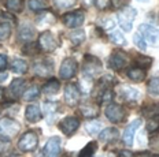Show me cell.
<instances>
[{
  "label": "cell",
  "mask_w": 159,
  "mask_h": 157,
  "mask_svg": "<svg viewBox=\"0 0 159 157\" xmlns=\"http://www.w3.org/2000/svg\"><path fill=\"white\" fill-rule=\"evenodd\" d=\"M19 130H21V126L15 120L8 119V117L0 120V138L3 141H10L11 138H14L19 133Z\"/></svg>",
  "instance_id": "6da1fadb"
},
{
  "label": "cell",
  "mask_w": 159,
  "mask_h": 157,
  "mask_svg": "<svg viewBox=\"0 0 159 157\" xmlns=\"http://www.w3.org/2000/svg\"><path fill=\"white\" fill-rule=\"evenodd\" d=\"M137 15L134 8L132 7H122L121 11L118 12V21L121 28L124 29V32H130L132 26H133V21Z\"/></svg>",
  "instance_id": "7a4b0ae2"
},
{
  "label": "cell",
  "mask_w": 159,
  "mask_h": 157,
  "mask_svg": "<svg viewBox=\"0 0 159 157\" xmlns=\"http://www.w3.org/2000/svg\"><path fill=\"white\" fill-rule=\"evenodd\" d=\"M84 74L87 75L88 78H96L99 77L102 73V70H103V67H102V62L99 60L98 57L95 56H85V62H84Z\"/></svg>",
  "instance_id": "3957f363"
},
{
  "label": "cell",
  "mask_w": 159,
  "mask_h": 157,
  "mask_svg": "<svg viewBox=\"0 0 159 157\" xmlns=\"http://www.w3.org/2000/svg\"><path fill=\"white\" fill-rule=\"evenodd\" d=\"M39 143V137L34 131H28L19 138L18 141V148L22 152H33L37 148Z\"/></svg>",
  "instance_id": "277c9868"
},
{
  "label": "cell",
  "mask_w": 159,
  "mask_h": 157,
  "mask_svg": "<svg viewBox=\"0 0 159 157\" xmlns=\"http://www.w3.org/2000/svg\"><path fill=\"white\" fill-rule=\"evenodd\" d=\"M139 32L143 36V38L147 42H150L151 45H157L159 44V30L157 28L151 25H140Z\"/></svg>",
  "instance_id": "5b68a950"
},
{
  "label": "cell",
  "mask_w": 159,
  "mask_h": 157,
  "mask_svg": "<svg viewBox=\"0 0 159 157\" xmlns=\"http://www.w3.org/2000/svg\"><path fill=\"white\" fill-rule=\"evenodd\" d=\"M108 64L110 68H112L114 71H119L124 67H126L128 64V56L121 51H115L112 52V55L108 57Z\"/></svg>",
  "instance_id": "8992f818"
},
{
  "label": "cell",
  "mask_w": 159,
  "mask_h": 157,
  "mask_svg": "<svg viewBox=\"0 0 159 157\" xmlns=\"http://www.w3.org/2000/svg\"><path fill=\"white\" fill-rule=\"evenodd\" d=\"M75 71H77V62L74 59L69 57V59H65L63 63H62L61 70H59V75H61L62 79H70V78L74 77Z\"/></svg>",
  "instance_id": "52a82bcc"
},
{
  "label": "cell",
  "mask_w": 159,
  "mask_h": 157,
  "mask_svg": "<svg viewBox=\"0 0 159 157\" xmlns=\"http://www.w3.org/2000/svg\"><path fill=\"white\" fill-rule=\"evenodd\" d=\"M63 23L67 26V28H80L82 23H84V19H85V15L82 11H73V12H69V14L63 15Z\"/></svg>",
  "instance_id": "ba28073f"
},
{
  "label": "cell",
  "mask_w": 159,
  "mask_h": 157,
  "mask_svg": "<svg viewBox=\"0 0 159 157\" xmlns=\"http://www.w3.org/2000/svg\"><path fill=\"white\" fill-rule=\"evenodd\" d=\"M106 116H107V119L110 120L112 123H119L124 120L125 117V111L124 108L121 105H118V104H110L107 108H106Z\"/></svg>",
  "instance_id": "9c48e42d"
},
{
  "label": "cell",
  "mask_w": 159,
  "mask_h": 157,
  "mask_svg": "<svg viewBox=\"0 0 159 157\" xmlns=\"http://www.w3.org/2000/svg\"><path fill=\"white\" fill-rule=\"evenodd\" d=\"M39 45H40V49L45 52H52L56 48L58 42H56L55 37L52 36L51 32H43L39 37Z\"/></svg>",
  "instance_id": "30bf717a"
},
{
  "label": "cell",
  "mask_w": 159,
  "mask_h": 157,
  "mask_svg": "<svg viewBox=\"0 0 159 157\" xmlns=\"http://www.w3.org/2000/svg\"><path fill=\"white\" fill-rule=\"evenodd\" d=\"M80 127V120L77 117H65L63 120H62L61 123H59V129H61V131L66 134L67 137L73 135L75 131L78 130Z\"/></svg>",
  "instance_id": "8fae6325"
},
{
  "label": "cell",
  "mask_w": 159,
  "mask_h": 157,
  "mask_svg": "<svg viewBox=\"0 0 159 157\" xmlns=\"http://www.w3.org/2000/svg\"><path fill=\"white\" fill-rule=\"evenodd\" d=\"M59 153H61V138L59 137H51L45 143L44 149H43V155L55 157Z\"/></svg>",
  "instance_id": "7c38bea8"
},
{
  "label": "cell",
  "mask_w": 159,
  "mask_h": 157,
  "mask_svg": "<svg viewBox=\"0 0 159 157\" xmlns=\"http://www.w3.org/2000/svg\"><path fill=\"white\" fill-rule=\"evenodd\" d=\"M80 96H81L80 89L74 83H69L67 86L65 87V100L69 105H71V107L77 105L80 101Z\"/></svg>",
  "instance_id": "4fadbf2b"
},
{
  "label": "cell",
  "mask_w": 159,
  "mask_h": 157,
  "mask_svg": "<svg viewBox=\"0 0 159 157\" xmlns=\"http://www.w3.org/2000/svg\"><path fill=\"white\" fill-rule=\"evenodd\" d=\"M33 70H34V73L37 74L39 77H49V75L52 74L54 67H52L51 62H47V59H40V60L34 62Z\"/></svg>",
  "instance_id": "5bb4252c"
},
{
  "label": "cell",
  "mask_w": 159,
  "mask_h": 157,
  "mask_svg": "<svg viewBox=\"0 0 159 157\" xmlns=\"http://www.w3.org/2000/svg\"><path fill=\"white\" fill-rule=\"evenodd\" d=\"M141 126V120L137 119L134 122H132L129 126L126 127V130L124 131V137H122V141L126 146H132L133 145V139H134V134L137 131V129Z\"/></svg>",
  "instance_id": "9a60e30c"
},
{
  "label": "cell",
  "mask_w": 159,
  "mask_h": 157,
  "mask_svg": "<svg viewBox=\"0 0 159 157\" xmlns=\"http://www.w3.org/2000/svg\"><path fill=\"white\" fill-rule=\"evenodd\" d=\"M34 37H36V30L30 23H24L21 28H19V32H18V40L19 41L29 42V41L34 40Z\"/></svg>",
  "instance_id": "2e32d148"
},
{
  "label": "cell",
  "mask_w": 159,
  "mask_h": 157,
  "mask_svg": "<svg viewBox=\"0 0 159 157\" xmlns=\"http://www.w3.org/2000/svg\"><path fill=\"white\" fill-rule=\"evenodd\" d=\"M25 116H26V120H28V122L36 123V122H39V120L43 117V113H41V109H40L39 105L32 104V105H29L28 108H26Z\"/></svg>",
  "instance_id": "e0dca14e"
},
{
  "label": "cell",
  "mask_w": 159,
  "mask_h": 157,
  "mask_svg": "<svg viewBox=\"0 0 159 157\" xmlns=\"http://www.w3.org/2000/svg\"><path fill=\"white\" fill-rule=\"evenodd\" d=\"M121 97L125 101H137L139 97H140V91L136 90L134 87L124 86L121 87Z\"/></svg>",
  "instance_id": "ac0fdd59"
},
{
  "label": "cell",
  "mask_w": 159,
  "mask_h": 157,
  "mask_svg": "<svg viewBox=\"0 0 159 157\" xmlns=\"http://www.w3.org/2000/svg\"><path fill=\"white\" fill-rule=\"evenodd\" d=\"M25 91V81L21 79V78H16L11 82L10 85V93H11V96L14 97H19L22 96Z\"/></svg>",
  "instance_id": "d6986e66"
},
{
  "label": "cell",
  "mask_w": 159,
  "mask_h": 157,
  "mask_svg": "<svg viewBox=\"0 0 159 157\" xmlns=\"http://www.w3.org/2000/svg\"><path fill=\"white\" fill-rule=\"evenodd\" d=\"M118 137H119V133L114 127H108V129L102 130L100 134H99V138H100L102 142H111V141L117 139Z\"/></svg>",
  "instance_id": "ffe728a7"
},
{
  "label": "cell",
  "mask_w": 159,
  "mask_h": 157,
  "mask_svg": "<svg viewBox=\"0 0 159 157\" xmlns=\"http://www.w3.org/2000/svg\"><path fill=\"white\" fill-rule=\"evenodd\" d=\"M128 77L129 79H132L133 82H141L145 78V71L141 67H132L128 70Z\"/></svg>",
  "instance_id": "44dd1931"
},
{
  "label": "cell",
  "mask_w": 159,
  "mask_h": 157,
  "mask_svg": "<svg viewBox=\"0 0 159 157\" xmlns=\"http://www.w3.org/2000/svg\"><path fill=\"white\" fill-rule=\"evenodd\" d=\"M80 112L84 117H88V119H93L99 115V109L93 105H82L80 107Z\"/></svg>",
  "instance_id": "7402d4cb"
},
{
  "label": "cell",
  "mask_w": 159,
  "mask_h": 157,
  "mask_svg": "<svg viewBox=\"0 0 159 157\" xmlns=\"http://www.w3.org/2000/svg\"><path fill=\"white\" fill-rule=\"evenodd\" d=\"M59 89H61V83H59V81L51 79V81H48V82L44 85L43 91H44L45 94H56L59 91Z\"/></svg>",
  "instance_id": "603a6c76"
},
{
  "label": "cell",
  "mask_w": 159,
  "mask_h": 157,
  "mask_svg": "<svg viewBox=\"0 0 159 157\" xmlns=\"http://www.w3.org/2000/svg\"><path fill=\"white\" fill-rule=\"evenodd\" d=\"M102 127H103V124L100 122H98V120H91V122H88L85 124V129H87V133L91 134V135H96V134H99L102 131Z\"/></svg>",
  "instance_id": "cb8c5ba5"
},
{
  "label": "cell",
  "mask_w": 159,
  "mask_h": 157,
  "mask_svg": "<svg viewBox=\"0 0 159 157\" xmlns=\"http://www.w3.org/2000/svg\"><path fill=\"white\" fill-rule=\"evenodd\" d=\"M11 70L14 71L15 74H24L25 71L28 70V64H26V62L22 60V59H15V60L12 62Z\"/></svg>",
  "instance_id": "d4e9b609"
},
{
  "label": "cell",
  "mask_w": 159,
  "mask_h": 157,
  "mask_svg": "<svg viewBox=\"0 0 159 157\" xmlns=\"http://www.w3.org/2000/svg\"><path fill=\"white\" fill-rule=\"evenodd\" d=\"M28 4L32 11H44L48 7V3L45 0H29Z\"/></svg>",
  "instance_id": "484cf974"
},
{
  "label": "cell",
  "mask_w": 159,
  "mask_h": 157,
  "mask_svg": "<svg viewBox=\"0 0 159 157\" xmlns=\"http://www.w3.org/2000/svg\"><path fill=\"white\" fill-rule=\"evenodd\" d=\"M39 94H40V89H39V87L37 86H30L28 90L24 91L22 97H24V100H26V101H33V100L37 99Z\"/></svg>",
  "instance_id": "4316f807"
},
{
  "label": "cell",
  "mask_w": 159,
  "mask_h": 157,
  "mask_svg": "<svg viewBox=\"0 0 159 157\" xmlns=\"http://www.w3.org/2000/svg\"><path fill=\"white\" fill-rule=\"evenodd\" d=\"M11 36V25L8 22H0V41H4Z\"/></svg>",
  "instance_id": "83f0119b"
},
{
  "label": "cell",
  "mask_w": 159,
  "mask_h": 157,
  "mask_svg": "<svg viewBox=\"0 0 159 157\" xmlns=\"http://www.w3.org/2000/svg\"><path fill=\"white\" fill-rule=\"evenodd\" d=\"M70 40L73 42V45H80L85 40V32L81 30V29H80V30H75V32H71L70 33Z\"/></svg>",
  "instance_id": "f1b7e54d"
},
{
  "label": "cell",
  "mask_w": 159,
  "mask_h": 157,
  "mask_svg": "<svg viewBox=\"0 0 159 157\" xmlns=\"http://www.w3.org/2000/svg\"><path fill=\"white\" fill-rule=\"evenodd\" d=\"M44 109H45V115H47L48 123L51 124L52 122H54V116H55V112H56V104H54V103H45L44 104Z\"/></svg>",
  "instance_id": "f546056e"
},
{
  "label": "cell",
  "mask_w": 159,
  "mask_h": 157,
  "mask_svg": "<svg viewBox=\"0 0 159 157\" xmlns=\"http://www.w3.org/2000/svg\"><path fill=\"white\" fill-rule=\"evenodd\" d=\"M112 99H114V91H112V89H110V87H106V89L100 93V99H99V101H100L102 104H110Z\"/></svg>",
  "instance_id": "4dcf8cb0"
},
{
  "label": "cell",
  "mask_w": 159,
  "mask_h": 157,
  "mask_svg": "<svg viewBox=\"0 0 159 157\" xmlns=\"http://www.w3.org/2000/svg\"><path fill=\"white\" fill-rule=\"evenodd\" d=\"M6 7L11 12H19L22 10V0H6Z\"/></svg>",
  "instance_id": "1f68e13d"
},
{
  "label": "cell",
  "mask_w": 159,
  "mask_h": 157,
  "mask_svg": "<svg viewBox=\"0 0 159 157\" xmlns=\"http://www.w3.org/2000/svg\"><path fill=\"white\" fill-rule=\"evenodd\" d=\"M39 49H40L39 42L36 44V42H33V41H29V42H26L25 47L22 48V52L26 55H36L39 52Z\"/></svg>",
  "instance_id": "d6a6232c"
},
{
  "label": "cell",
  "mask_w": 159,
  "mask_h": 157,
  "mask_svg": "<svg viewBox=\"0 0 159 157\" xmlns=\"http://www.w3.org/2000/svg\"><path fill=\"white\" fill-rule=\"evenodd\" d=\"M98 150V143L96 142H89L84 149L80 152V157H87V156H92L95 155V152Z\"/></svg>",
  "instance_id": "836d02e7"
},
{
  "label": "cell",
  "mask_w": 159,
  "mask_h": 157,
  "mask_svg": "<svg viewBox=\"0 0 159 157\" xmlns=\"http://www.w3.org/2000/svg\"><path fill=\"white\" fill-rule=\"evenodd\" d=\"M147 130L148 133H155L159 130V115H154L147 122Z\"/></svg>",
  "instance_id": "e575fe53"
},
{
  "label": "cell",
  "mask_w": 159,
  "mask_h": 157,
  "mask_svg": "<svg viewBox=\"0 0 159 157\" xmlns=\"http://www.w3.org/2000/svg\"><path fill=\"white\" fill-rule=\"evenodd\" d=\"M54 3L59 10H67L71 8L77 3V0H54Z\"/></svg>",
  "instance_id": "d590c367"
},
{
  "label": "cell",
  "mask_w": 159,
  "mask_h": 157,
  "mask_svg": "<svg viewBox=\"0 0 159 157\" xmlns=\"http://www.w3.org/2000/svg\"><path fill=\"white\" fill-rule=\"evenodd\" d=\"M148 93L152 96H159V78H152L148 83Z\"/></svg>",
  "instance_id": "8d00e7d4"
},
{
  "label": "cell",
  "mask_w": 159,
  "mask_h": 157,
  "mask_svg": "<svg viewBox=\"0 0 159 157\" xmlns=\"http://www.w3.org/2000/svg\"><path fill=\"white\" fill-rule=\"evenodd\" d=\"M110 38L112 42H115V44L118 45H125L126 44V40H125L124 34L121 33V32H112V33L110 34Z\"/></svg>",
  "instance_id": "74e56055"
},
{
  "label": "cell",
  "mask_w": 159,
  "mask_h": 157,
  "mask_svg": "<svg viewBox=\"0 0 159 157\" xmlns=\"http://www.w3.org/2000/svg\"><path fill=\"white\" fill-rule=\"evenodd\" d=\"M133 41H134V45L139 48V49H141V51H145V49H147V44H145V40L143 38V36H141L140 33L134 34Z\"/></svg>",
  "instance_id": "f35d334b"
},
{
  "label": "cell",
  "mask_w": 159,
  "mask_h": 157,
  "mask_svg": "<svg viewBox=\"0 0 159 157\" xmlns=\"http://www.w3.org/2000/svg\"><path fill=\"white\" fill-rule=\"evenodd\" d=\"M95 4L99 10H107L111 7V0H95Z\"/></svg>",
  "instance_id": "ab89813d"
},
{
  "label": "cell",
  "mask_w": 159,
  "mask_h": 157,
  "mask_svg": "<svg viewBox=\"0 0 159 157\" xmlns=\"http://www.w3.org/2000/svg\"><path fill=\"white\" fill-rule=\"evenodd\" d=\"M128 3V0H111V6L114 8H121Z\"/></svg>",
  "instance_id": "60d3db41"
},
{
  "label": "cell",
  "mask_w": 159,
  "mask_h": 157,
  "mask_svg": "<svg viewBox=\"0 0 159 157\" xmlns=\"http://www.w3.org/2000/svg\"><path fill=\"white\" fill-rule=\"evenodd\" d=\"M151 59L150 57H140L137 60V64L139 66H147V67H150V64H151Z\"/></svg>",
  "instance_id": "b9f144b4"
},
{
  "label": "cell",
  "mask_w": 159,
  "mask_h": 157,
  "mask_svg": "<svg viewBox=\"0 0 159 157\" xmlns=\"http://www.w3.org/2000/svg\"><path fill=\"white\" fill-rule=\"evenodd\" d=\"M7 66V56L6 55H0V71L4 70Z\"/></svg>",
  "instance_id": "7bdbcfd3"
},
{
  "label": "cell",
  "mask_w": 159,
  "mask_h": 157,
  "mask_svg": "<svg viewBox=\"0 0 159 157\" xmlns=\"http://www.w3.org/2000/svg\"><path fill=\"white\" fill-rule=\"evenodd\" d=\"M8 78V74L6 73V71H0V83L2 82H4L6 79Z\"/></svg>",
  "instance_id": "ee69618b"
},
{
  "label": "cell",
  "mask_w": 159,
  "mask_h": 157,
  "mask_svg": "<svg viewBox=\"0 0 159 157\" xmlns=\"http://www.w3.org/2000/svg\"><path fill=\"white\" fill-rule=\"evenodd\" d=\"M3 96H4V90H3L2 87H0V101L3 100Z\"/></svg>",
  "instance_id": "f6af8a7d"
},
{
  "label": "cell",
  "mask_w": 159,
  "mask_h": 157,
  "mask_svg": "<svg viewBox=\"0 0 159 157\" xmlns=\"http://www.w3.org/2000/svg\"><path fill=\"white\" fill-rule=\"evenodd\" d=\"M139 2H147V0H139Z\"/></svg>",
  "instance_id": "bcb514c9"
},
{
  "label": "cell",
  "mask_w": 159,
  "mask_h": 157,
  "mask_svg": "<svg viewBox=\"0 0 159 157\" xmlns=\"http://www.w3.org/2000/svg\"><path fill=\"white\" fill-rule=\"evenodd\" d=\"M0 142H2V141H0Z\"/></svg>",
  "instance_id": "7dc6e473"
}]
</instances>
